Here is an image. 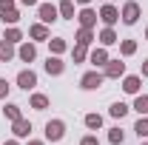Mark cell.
<instances>
[{
	"instance_id": "6da1fadb",
	"label": "cell",
	"mask_w": 148,
	"mask_h": 145,
	"mask_svg": "<svg viewBox=\"0 0 148 145\" xmlns=\"http://www.w3.org/2000/svg\"><path fill=\"white\" fill-rule=\"evenodd\" d=\"M46 137H49V140H60V137H63V122H60V120H57V122H49V125H46Z\"/></svg>"
},
{
	"instance_id": "7a4b0ae2",
	"label": "cell",
	"mask_w": 148,
	"mask_h": 145,
	"mask_svg": "<svg viewBox=\"0 0 148 145\" xmlns=\"http://www.w3.org/2000/svg\"><path fill=\"white\" fill-rule=\"evenodd\" d=\"M100 83H103L100 74H86L83 77V88H100Z\"/></svg>"
},
{
	"instance_id": "3957f363",
	"label": "cell",
	"mask_w": 148,
	"mask_h": 145,
	"mask_svg": "<svg viewBox=\"0 0 148 145\" xmlns=\"http://www.w3.org/2000/svg\"><path fill=\"white\" fill-rule=\"evenodd\" d=\"M17 83H20V88H32V85L37 83V77H34L32 71H23V74L17 77Z\"/></svg>"
},
{
	"instance_id": "277c9868",
	"label": "cell",
	"mask_w": 148,
	"mask_h": 145,
	"mask_svg": "<svg viewBox=\"0 0 148 145\" xmlns=\"http://www.w3.org/2000/svg\"><path fill=\"white\" fill-rule=\"evenodd\" d=\"M40 17L46 23H51V20H57V9L54 6H40Z\"/></svg>"
},
{
	"instance_id": "5b68a950",
	"label": "cell",
	"mask_w": 148,
	"mask_h": 145,
	"mask_svg": "<svg viewBox=\"0 0 148 145\" xmlns=\"http://www.w3.org/2000/svg\"><path fill=\"white\" fill-rule=\"evenodd\" d=\"M137 14H140V9H137L134 3H128V6H125V14H123V20H125V23H134V20H137Z\"/></svg>"
},
{
	"instance_id": "8992f818",
	"label": "cell",
	"mask_w": 148,
	"mask_h": 145,
	"mask_svg": "<svg viewBox=\"0 0 148 145\" xmlns=\"http://www.w3.org/2000/svg\"><path fill=\"white\" fill-rule=\"evenodd\" d=\"M46 71H49V74H60V71H63V63L49 57V63H46Z\"/></svg>"
},
{
	"instance_id": "52a82bcc",
	"label": "cell",
	"mask_w": 148,
	"mask_h": 145,
	"mask_svg": "<svg viewBox=\"0 0 148 145\" xmlns=\"http://www.w3.org/2000/svg\"><path fill=\"white\" fill-rule=\"evenodd\" d=\"M103 20H106V23H114V20H117V9L106 6V9H103Z\"/></svg>"
},
{
	"instance_id": "ba28073f",
	"label": "cell",
	"mask_w": 148,
	"mask_h": 145,
	"mask_svg": "<svg viewBox=\"0 0 148 145\" xmlns=\"http://www.w3.org/2000/svg\"><path fill=\"white\" fill-rule=\"evenodd\" d=\"M29 131H32V125H29V122H23V120H17V125H14V134H20V137H26Z\"/></svg>"
},
{
	"instance_id": "9c48e42d",
	"label": "cell",
	"mask_w": 148,
	"mask_h": 145,
	"mask_svg": "<svg viewBox=\"0 0 148 145\" xmlns=\"http://www.w3.org/2000/svg\"><path fill=\"white\" fill-rule=\"evenodd\" d=\"M20 57H23L26 63H29V60H34V46H23V49H20Z\"/></svg>"
},
{
	"instance_id": "30bf717a",
	"label": "cell",
	"mask_w": 148,
	"mask_h": 145,
	"mask_svg": "<svg viewBox=\"0 0 148 145\" xmlns=\"http://www.w3.org/2000/svg\"><path fill=\"white\" fill-rule=\"evenodd\" d=\"M123 68H125L123 63H111V66H108V77H120V74H123Z\"/></svg>"
},
{
	"instance_id": "8fae6325",
	"label": "cell",
	"mask_w": 148,
	"mask_h": 145,
	"mask_svg": "<svg viewBox=\"0 0 148 145\" xmlns=\"http://www.w3.org/2000/svg\"><path fill=\"white\" fill-rule=\"evenodd\" d=\"M137 88H140V80H137V77H128V80H125V91H131V94H134Z\"/></svg>"
},
{
	"instance_id": "7c38bea8",
	"label": "cell",
	"mask_w": 148,
	"mask_h": 145,
	"mask_svg": "<svg viewBox=\"0 0 148 145\" xmlns=\"http://www.w3.org/2000/svg\"><path fill=\"white\" fill-rule=\"evenodd\" d=\"M100 122H103V120H100L97 114H88V117H86V125L88 128H100Z\"/></svg>"
},
{
	"instance_id": "4fadbf2b",
	"label": "cell",
	"mask_w": 148,
	"mask_h": 145,
	"mask_svg": "<svg viewBox=\"0 0 148 145\" xmlns=\"http://www.w3.org/2000/svg\"><path fill=\"white\" fill-rule=\"evenodd\" d=\"M125 105H123V103H114V105H111V114H114V117H123V114H125Z\"/></svg>"
},
{
	"instance_id": "5bb4252c",
	"label": "cell",
	"mask_w": 148,
	"mask_h": 145,
	"mask_svg": "<svg viewBox=\"0 0 148 145\" xmlns=\"http://www.w3.org/2000/svg\"><path fill=\"white\" fill-rule=\"evenodd\" d=\"M80 20H83V26H91V23H94V12H88V9H86V12L80 14Z\"/></svg>"
},
{
	"instance_id": "9a60e30c",
	"label": "cell",
	"mask_w": 148,
	"mask_h": 145,
	"mask_svg": "<svg viewBox=\"0 0 148 145\" xmlns=\"http://www.w3.org/2000/svg\"><path fill=\"white\" fill-rule=\"evenodd\" d=\"M137 134L140 137H148V120H140L137 122Z\"/></svg>"
},
{
	"instance_id": "2e32d148",
	"label": "cell",
	"mask_w": 148,
	"mask_h": 145,
	"mask_svg": "<svg viewBox=\"0 0 148 145\" xmlns=\"http://www.w3.org/2000/svg\"><path fill=\"white\" fill-rule=\"evenodd\" d=\"M137 111L140 114H148V97H140L137 100Z\"/></svg>"
},
{
	"instance_id": "e0dca14e",
	"label": "cell",
	"mask_w": 148,
	"mask_h": 145,
	"mask_svg": "<svg viewBox=\"0 0 148 145\" xmlns=\"http://www.w3.org/2000/svg\"><path fill=\"white\" fill-rule=\"evenodd\" d=\"M12 57V49H9V43H0V60H9Z\"/></svg>"
},
{
	"instance_id": "ac0fdd59",
	"label": "cell",
	"mask_w": 148,
	"mask_h": 145,
	"mask_svg": "<svg viewBox=\"0 0 148 145\" xmlns=\"http://www.w3.org/2000/svg\"><path fill=\"white\" fill-rule=\"evenodd\" d=\"M3 20L14 23V20H17V12H14V9H6V12H3Z\"/></svg>"
},
{
	"instance_id": "d6986e66",
	"label": "cell",
	"mask_w": 148,
	"mask_h": 145,
	"mask_svg": "<svg viewBox=\"0 0 148 145\" xmlns=\"http://www.w3.org/2000/svg\"><path fill=\"white\" fill-rule=\"evenodd\" d=\"M91 63H97V66L106 63V51H94V54H91Z\"/></svg>"
},
{
	"instance_id": "ffe728a7",
	"label": "cell",
	"mask_w": 148,
	"mask_h": 145,
	"mask_svg": "<svg viewBox=\"0 0 148 145\" xmlns=\"http://www.w3.org/2000/svg\"><path fill=\"white\" fill-rule=\"evenodd\" d=\"M60 9H63V14H66V17H71V14H74V6L69 3V0H66V3H63Z\"/></svg>"
},
{
	"instance_id": "44dd1931",
	"label": "cell",
	"mask_w": 148,
	"mask_h": 145,
	"mask_svg": "<svg viewBox=\"0 0 148 145\" xmlns=\"http://www.w3.org/2000/svg\"><path fill=\"white\" fill-rule=\"evenodd\" d=\"M111 142H123V131H120V128L111 131Z\"/></svg>"
},
{
	"instance_id": "7402d4cb",
	"label": "cell",
	"mask_w": 148,
	"mask_h": 145,
	"mask_svg": "<svg viewBox=\"0 0 148 145\" xmlns=\"http://www.w3.org/2000/svg\"><path fill=\"white\" fill-rule=\"evenodd\" d=\"M32 103H34V108H46V97H34Z\"/></svg>"
},
{
	"instance_id": "603a6c76",
	"label": "cell",
	"mask_w": 148,
	"mask_h": 145,
	"mask_svg": "<svg viewBox=\"0 0 148 145\" xmlns=\"http://www.w3.org/2000/svg\"><path fill=\"white\" fill-rule=\"evenodd\" d=\"M32 34H34V37H46V29H43V26H34Z\"/></svg>"
},
{
	"instance_id": "cb8c5ba5",
	"label": "cell",
	"mask_w": 148,
	"mask_h": 145,
	"mask_svg": "<svg viewBox=\"0 0 148 145\" xmlns=\"http://www.w3.org/2000/svg\"><path fill=\"white\" fill-rule=\"evenodd\" d=\"M103 43H114V34L111 31H103Z\"/></svg>"
},
{
	"instance_id": "d4e9b609",
	"label": "cell",
	"mask_w": 148,
	"mask_h": 145,
	"mask_svg": "<svg viewBox=\"0 0 148 145\" xmlns=\"http://www.w3.org/2000/svg\"><path fill=\"white\" fill-rule=\"evenodd\" d=\"M0 9L6 12V9H12V0H0Z\"/></svg>"
},
{
	"instance_id": "484cf974",
	"label": "cell",
	"mask_w": 148,
	"mask_h": 145,
	"mask_svg": "<svg viewBox=\"0 0 148 145\" xmlns=\"http://www.w3.org/2000/svg\"><path fill=\"white\" fill-rule=\"evenodd\" d=\"M6 91H9V85H6V80H0V97H3Z\"/></svg>"
},
{
	"instance_id": "4316f807",
	"label": "cell",
	"mask_w": 148,
	"mask_h": 145,
	"mask_svg": "<svg viewBox=\"0 0 148 145\" xmlns=\"http://www.w3.org/2000/svg\"><path fill=\"white\" fill-rule=\"evenodd\" d=\"M83 145H97V140H94V137H86V140H83Z\"/></svg>"
},
{
	"instance_id": "83f0119b",
	"label": "cell",
	"mask_w": 148,
	"mask_h": 145,
	"mask_svg": "<svg viewBox=\"0 0 148 145\" xmlns=\"http://www.w3.org/2000/svg\"><path fill=\"white\" fill-rule=\"evenodd\" d=\"M23 3H29V6H32V3H37V0H23Z\"/></svg>"
},
{
	"instance_id": "f1b7e54d",
	"label": "cell",
	"mask_w": 148,
	"mask_h": 145,
	"mask_svg": "<svg viewBox=\"0 0 148 145\" xmlns=\"http://www.w3.org/2000/svg\"><path fill=\"white\" fill-rule=\"evenodd\" d=\"M145 74H148V63H145Z\"/></svg>"
},
{
	"instance_id": "f546056e",
	"label": "cell",
	"mask_w": 148,
	"mask_h": 145,
	"mask_svg": "<svg viewBox=\"0 0 148 145\" xmlns=\"http://www.w3.org/2000/svg\"><path fill=\"white\" fill-rule=\"evenodd\" d=\"M80 3H88V0H80Z\"/></svg>"
},
{
	"instance_id": "4dcf8cb0",
	"label": "cell",
	"mask_w": 148,
	"mask_h": 145,
	"mask_svg": "<svg viewBox=\"0 0 148 145\" xmlns=\"http://www.w3.org/2000/svg\"><path fill=\"white\" fill-rule=\"evenodd\" d=\"M32 145H40V142H32Z\"/></svg>"
},
{
	"instance_id": "1f68e13d",
	"label": "cell",
	"mask_w": 148,
	"mask_h": 145,
	"mask_svg": "<svg viewBox=\"0 0 148 145\" xmlns=\"http://www.w3.org/2000/svg\"><path fill=\"white\" fill-rule=\"evenodd\" d=\"M9 145H14V142H9Z\"/></svg>"
}]
</instances>
